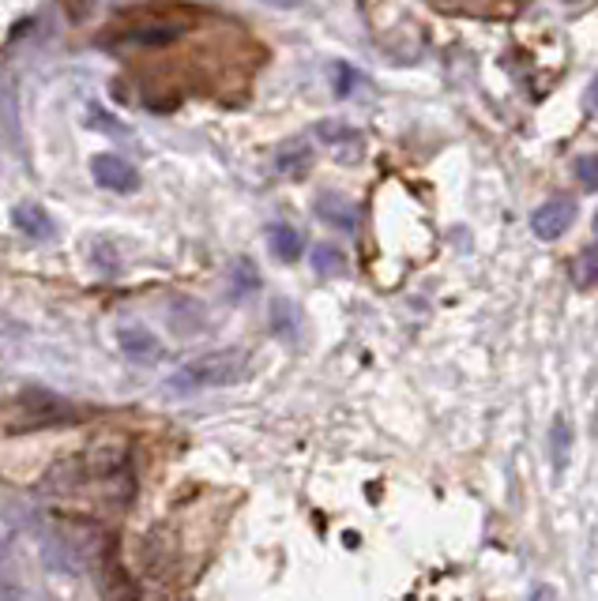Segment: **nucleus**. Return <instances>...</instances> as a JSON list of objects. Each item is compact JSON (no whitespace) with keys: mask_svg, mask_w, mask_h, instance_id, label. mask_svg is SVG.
Returning <instances> with one entry per match:
<instances>
[{"mask_svg":"<svg viewBox=\"0 0 598 601\" xmlns=\"http://www.w3.org/2000/svg\"><path fill=\"white\" fill-rule=\"evenodd\" d=\"M260 290V274H256V263L252 260H237L234 263V293H256Z\"/></svg>","mask_w":598,"mask_h":601,"instance_id":"nucleus-17","label":"nucleus"},{"mask_svg":"<svg viewBox=\"0 0 598 601\" xmlns=\"http://www.w3.org/2000/svg\"><path fill=\"white\" fill-rule=\"evenodd\" d=\"M576 177H580L587 188H598V155L576 158Z\"/></svg>","mask_w":598,"mask_h":601,"instance_id":"nucleus-19","label":"nucleus"},{"mask_svg":"<svg viewBox=\"0 0 598 601\" xmlns=\"http://www.w3.org/2000/svg\"><path fill=\"white\" fill-rule=\"evenodd\" d=\"M0 128H4V139L16 151H23V143H19V102H16V87L8 80L0 83Z\"/></svg>","mask_w":598,"mask_h":601,"instance_id":"nucleus-11","label":"nucleus"},{"mask_svg":"<svg viewBox=\"0 0 598 601\" xmlns=\"http://www.w3.org/2000/svg\"><path fill=\"white\" fill-rule=\"evenodd\" d=\"M42 564L50 568V571H56V576H69V579H75L83 571V557H80V546H72L69 538H45L42 541Z\"/></svg>","mask_w":598,"mask_h":601,"instance_id":"nucleus-6","label":"nucleus"},{"mask_svg":"<svg viewBox=\"0 0 598 601\" xmlns=\"http://www.w3.org/2000/svg\"><path fill=\"white\" fill-rule=\"evenodd\" d=\"M549 441H554V466L561 470L565 459H568V447H573V436H568L565 417H557V422H554V433H549Z\"/></svg>","mask_w":598,"mask_h":601,"instance_id":"nucleus-18","label":"nucleus"},{"mask_svg":"<svg viewBox=\"0 0 598 601\" xmlns=\"http://www.w3.org/2000/svg\"><path fill=\"white\" fill-rule=\"evenodd\" d=\"M23 406H27V417L16 428H50V425H64L75 417V410L64 403V398L42 395V391H31V395L23 398Z\"/></svg>","mask_w":598,"mask_h":601,"instance_id":"nucleus-3","label":"nucleus"},{"mask_svg":"<svg viewBox=\"0 0 598 601\" xmlns=\"http://www.w3.org/2000/svg\"><path fill=\"white\" fill-rule=\"evenodd\" d=\"M12 226L19 234L31 237V241H50V237L56 234L53 218L45 215V207H38V204H16L12 207Z\"/></svg>","mask_w":598,"mask_h":601,"instance_id":"nucleus-9","label":"nucleus"},{"mask_svg":"<svg viewBox=\"0 0 598 601\" xmlns=\"http://www.w3.org/2000/svg\"><path fill=\"white\" fill-rule=\"evenodd\" d=\"M182 34V23H147V27H132V31L121 34L125 45H169Z\"/></svg>","mask_w":598,"mask_h":601,"instance_id":"nucleus-10","label":"nucleus"},{"mask_svg":"<svg viewBox=\"0 0 598 601\" xmlns=\"http://www.w3.org/2000/svg\"><path fill=\"white\" fill-rule=\"evenodd\" d=\"M268 241H271V252L279 256L282 263H293V260H298L301 252H306V245H301V234L293 230V226H287V222L271 226Z\"/></svg>","mask_w":598,"mask_h":601,"instance_id":"nucleus-12","label":"nucleus"},{"mask_svg":"<svg viewBox=\"0 0 598 601\" xmlns=\"http://www.w3.org/2000/svg\"><path fill=\"white\" fill-rule=\"evenodd\" d=\"M0 598H23V590L12 587V583H4V576H0Z\"/></svg>","mask_w":598,"mask_h":601,"instance_id":"nucleus-21","label":"nucleus"},{"mask_svg":"<svg viewBox=\"0 0 598 601\" xmlns=\"http://www.w3.org/2000/svg\"><path fill=\"white\" fill-rule=\"evenodd\" d=\"M595 230H598V218H595Z\"/></svg>","mask_w":598,"mask_h":601,"instance_id":"nucleus-23","label":"nucleus"},{"mask_svg":"<svg viewBox=\"0 0 598 601\" xmlns=\"http://www.w3.org/2000/svg\"><path fill=\"white\" fill-rule=\"evenodd\" d=\"M271 323H275V331H279L282 339H298V312H293V304L290 301H275V309H271Z\"/></svg>","mask_w":598,"mask_h":601,"instance_id":"nucleus-16","label":"nucleus"},{"mask_svg":"<svg viewBox=\"0 0 598 601\" xmlns=\"http://www.w3.org/2000/svg\"><path fill=\"white\" fill-rule=\"evenodd\" d=\"M317 136L328 143V147H336V155L343 162H358L365 155V139L362 132H354L350 124L343 121H320L317 124Z\"/></svg>","mask_w":598,"mask_h":601,"instance_id":"nucleus-5","label":"nucleus"},{"mask_svg":"<svg viewBox=\"0 0 598 601\" xmlns=\"http://www.w3.org/2000/svg\"><path fill=\"white\" fill-rule=\"evenodd\" d=\"M91 177H94V185L110 188V193H121V196H132L140 188V169L121 155H94Z\"/></svg>","mask_w":598,"mask_h":601,"instance_id":"nucleus-2","label":"nucleus"},{"mask_svg":"<svg viewBox=\"0 0 598 601\" xmlns=\"http://www.w3.org/2000/svg\"><path fill=\"white\" fill-rule=\"evenodd\" d=\"M309 260H312V271L324 274V279H336V274H347V256L339 252L336 245H312Z\"/></svg>","mask_w":598,"mask_h":601,"instance_id":"nucleus-14","label":"nucleus"},{"mask_svg":"<svg viewBox=\"0 0 598 601\" xmlns=\"http://www.w3.org/2000/svg\"><path fill=\"white\" fill-rule=\"evenodd\" d=\"M331 80H336V94H339V99H347L350 83H354V72H350L347 64H336V75H331Z\"/></svg>","mask_w":598,"mask_h":601,"instance_id":"nucleus-20","label":"nucleus"},{"mask_svg":"<svg viewBox=\"0 0 598 601\" xmlns=\"http://www.w3.org/2000/svg\"><path fill=\"white\" fill-rule=\"evenodd\" d=\"M587 106L598 110V80L591 83V87H587Z\"/></svg>","mask_w":598,"mask_h":601,"instance_id":"nucleus-22","label":"nucleus"},{"mask_svg":"<svg viewBox=\"0 0 598 601\" xmlns=\"http://www.w3.org/2000/svg\"><path fill=\"white\" fill-rule=\"evenodd\" d=\"M573 222H576V204L568 196L546 199V204L530 215V230H535V237H543V241H557Z\"/></svg>","mask_w":598,"mask_h":601,"instance_id":"nucleus-4","label":"nucleus"},{"mask_svg":"<svg viewBox=\"0 0 598 601\" xmlns=\"http://www.w3.org/2000/svg\"><path fill=\"white\" fill-rule=\"evenodd\" d=\"M117 346L121 354H125L128 361H140V365H147V361H158L163 358V342H158L155 335H151L147 328H121L117 331Z\"/></svg>","mask_w":598,"mask_h":601,"instance_id":"nucleus-7","label":"nucleus"},{"mask_svg":"<svg viewBox=\"0 0 598 601\" xmlns=\"http://www.w3.org/2000/svg\"><path fill=\"white\" fill-rule=\"evenodd\" d=\"M317 215H320V222H328V226H336V230H358V215H362V207L354 204V199H347V196H331L324 193L317 199Z\"/></svg>","mask_w":598,"mask_h":601,"instance_id":"nucleus-8","label":"nucleus"},{"mask_svg":"<svg viewBox=\"0 0 598 601\" xmlns=\"http://www.w3.org/2000/svg\"><path fill=\"white\" fill-rule=\"evenodd\" d=\"M249 376V358L241 350H215V354H204L196 361L169 376V391L177 395H188V391H204V387H226V384H237V380Z\"/></svg>","mask_w":598,"mask_h":601,"instance_id":"nucleus-1","label":"nucleus"},{"mask_svg":"<svg viewBox=\"0 0 598 601\" xmlns=\"http://www.w3.org/2000/svg\"><path fill=\"white\" fill-rule=\"evenodd\" d=\"M573 282L580 286V290L598 282V245L580 248V256H576V263H573Z\"/></svg>","mask_w":598,"mask_h":601,"instance_id":"nucleus-15","label":"nucleus"},{"mask_svg":"<svg viewBox=\"0 0 598 601\" xmlns=\"http://www.w3.org/2000/svg\"><path fill=\"white\" fill-rule=\"evenodd\" d=\"M275 169H279V174H290V177L306 174V169H309V147L301 139L282 143L279 155H275Z\"/></svg>","mask_w":598,"mask_h":601,"instance_id":"nucleus-13","label":"nucleus"}]
</instances>
